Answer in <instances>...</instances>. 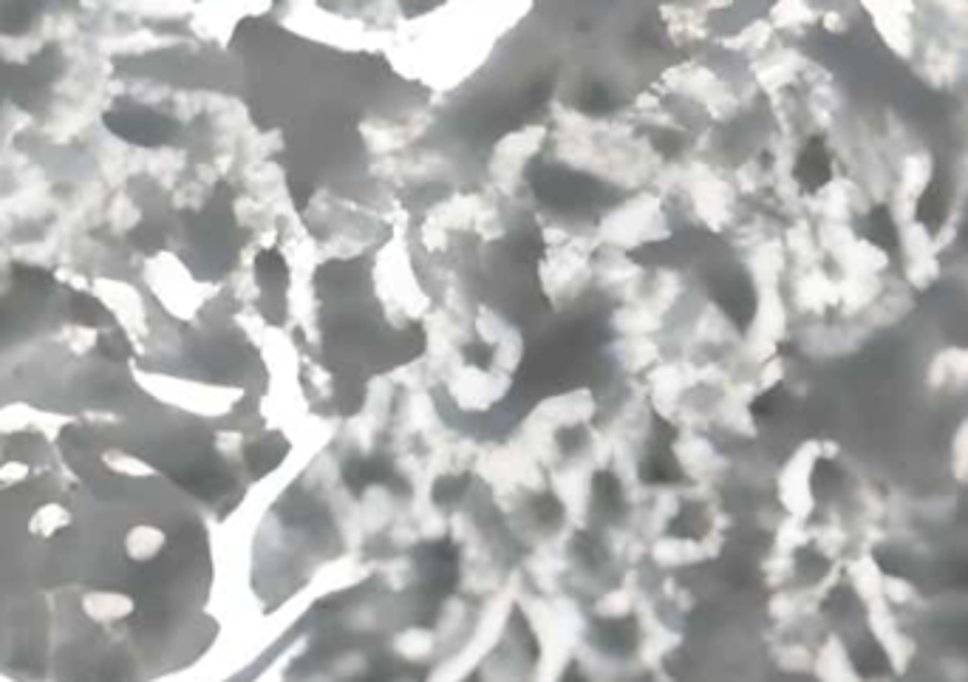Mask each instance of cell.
Here are the masks:
<instances>
[{
  "label": "cell",
  "instance_id": "cell-14",
  "mask_svg": "<svg viewBox=\"0 0 968 682\" xmlns=\"http://www.w3.org/2000/svg\"><path fill=\"white\" fill-rule=\"evenodd\" d=\"M558 682H589V680H586L581 663H578V660H572V663H567V668H564V674L558 677Z\"/></svg>",
  "mask_w": 968,
  "mask_h": 682
},
{
  "label": "cell",
  "instance_id": "cell-3",
  "mask_svg": "<svg viewBox=\"0 0 968 682\" xmlns=\"http://www.w3.org/2000/svg\"><path fill=\"white\" fill-rule=\"evenodd\" d=\"M637 476L649 487H671L685 479V470L674 456V428L663 419H654V436L640 459Z\"/></svg>",
  "mask_w": 968,
  "mask_h": 682
},
{
  "label": "cell",
  "instance_id": "cell-8",
  "mask_svg": "<svg viewBox=\"0 0 968 682\" xmlns=\"http://www.w3.org/2000/svg\"><path fill=\"white\" fill-rule=\"evenodd\" d=\"M708 530V516L700 504H685L677 516L668 521V535L671 538H702Z\"/></svg>",
  "mask_w": 968,
  "mask_h": 682
},
{
  "label": "cell",
  "instance_id": "cell-7",
  "mask_svg": "<svg viewBox=\"0 0 968 682\" xmlns=\"http://www.w3.org/2000/svg\"><path fill=\"white\" fill-rule=\"evenodd\" d=\"M34 23L32 0H0V34H26Z\"/></svg>",
  "mask_w": 968,
  "mask_h": 682
},
{
  "label": "cell",
  "instance_id": "cell-1",
  "mask_svg": "<svg viewBox=\"0 0 968 682\" xmlns=\"http://www.w3.org/2000/svg\"><path fill=\"white\" fill-rule=\"evenodd\" d=\"M419 569V615L436 617L439 603L451 598L459 586V547L451 538H436L422 544L417 552Z\"/></svg>",
  "mask_w": 968,
  "mask_h": 682
},
{
  "label": "cell",
  "instance_id": "cell-10",
  "mask_svg": "<svg viewBox=\"0 0 968 682\" xmlns=\"http://www.w3.org/2000/svg\"><path fill=\"white\" fill-rule=\"evenodd\" d=\"M468 493V476H439L431 487V501L436 507H453Z\"/></svg>",
  "mask_w": 968,
  "mask_h": 682
},
{
  "label": "cell",
  "instance_id": "cell-9",
  "mask_svg": "<svg viewBox=\"0 0 968 682\" xmlns=\"http://www.w3.org/2000/svg\"><path fill=\"white\" fill-rule=\"evenodd\" d=\"M255 275L258 281L264 283L267 289H278V286H286V278H289V269H286V261L281 252L275 250H264L258 258H255Z\"/></svg>",
  "mask_w": 968,
  "mask_h": 682
},
{
  "label": "cell",
  "instance_id": "cell-2",
  "mask_svg": "<svg viewBox=\"0 0 968 682\" xmlns=\"http://www.w3.org/2000/svg\"><path fill=\"white\" fill-rule=\"evenodd\" d=\"M105 125L108 131L131 145H139V148H156V145H165L167 139L173 136V122L159 114V111H151V108H142V105H134V108H114L105 114Z\"/></svg>",
  "mask_w": 968,
  "mask_h": 682
},
{
  "label": "cell",
  "instance_id": "cell-12",
  "mask_svg": "<svg viewBox=\"0 0 968 682\" xmlns=\"http://www.w3.org/2000/svg\"><path fill=\"white\" fill-rule=\"evenodd\" d=\"M74 317L77 320H83V323H97V320H102L105 317V309H102V303L100 300H94V298H88V295H80V298L74 300Z\"/></svg>",
  "mask_w": 968,
  "mask_h": 682
},
{
  "label": "cell",
  "instance_id": "cell-11",
  "mask_svg": "<svg viewBox=\"0 0 968 682\" xmlns=\"http://www.w3.org/2000/svg\"><path fill=\"white\" fill-rule=\"evenodd\" d=\"M533 518L541 527H558L564 521V504L552 493V490H541L533 499Z\"/></svg>",
  "mask_w": 968,
  "mask_h": 682
},
{
  "label": "cell",
  "instance_id": "cell-4",
  "mask_svg": "<svg viewBox=\"0 0 968 682\" xmlns=\"http://www.w3.org/2000/svg\"><path fill=\"white\" fill-rule=\"evenodd\" d=\"M592 640L609 657H629L640 643V623L632 615L598 617L592 623Z\"/></svg>",
  "mask_w": 968,
  "mask_h": 682
},
{
  "label": "cell",
  "instance_id": "cell-5",
  "mask_svg": "<svg viewBox=\"0 0 968 682\" xmlns=\"http://www.w3.org/2000/svg\"><path fill=\"white\" fill-rule=\"evenodd\" d=\"M397 476V470L388 465V459L380 456H363V459H351L346 462L343 479L351 490H366V487H377V484H388Z\"/></svg>",
  "mask_w": 968,
  "mask_h": 682
},
{
  "label": "cell",
  "instance_id": "cell-13",
  "mask_svg": "<svg viewBox=\"0 0 968 682\" xmlns=\"http://www.w3.org/2000/svg\"><path fill=\"white\" fill-rule=\"evenodd\" d=\"M102 346H105V354H108V357H117V360H122V357H128V354H131V346H128V340H125V337H122L119 332L108 334Z\"/></svg>",
  "mask_w": 968,
  "mask_h": 682
},
{
  "label": "cell",
  "instance_id": "cell-6",
  "mask_svg": "<svg viewBox=\"0 0 968 682\" xmlns=\"http://www.w3.org/2000/svg\"><path fill=\"white\" fill-rule=\"evenodd\" d=\"M592 504L603 518H618L623 510V487L612 470L592 473Z\"/></svg>",
  "mask_w": 968,
  "mask_h": 682
}]
</instances>
